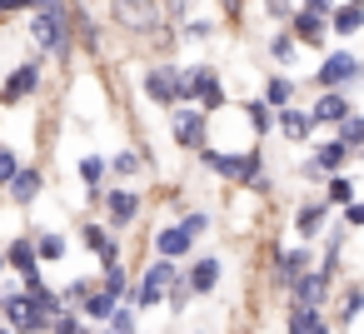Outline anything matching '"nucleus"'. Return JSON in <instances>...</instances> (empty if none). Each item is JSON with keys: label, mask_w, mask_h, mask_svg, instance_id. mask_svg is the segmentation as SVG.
Wrapping results in <instances>:
<instances>
[{"label": "nucleus", "mask_w": 364, "mask_h": 334, "mask_svg": "<svg viewBox=\"0 0 364 334\" xmlns=\"http://www.w3.org/2000/svg\"><path fill=\"white\" fill-rule=\"evenodd\" d=\"M324 190H329V205H354V180L349 175H329Z\"/></svg>", "instance_id": "nucleus-28"}, {"label": "nucleus", "mask_w": 364, "mask_h": 334, "mask_svg": "<svg viewBox=\"0 0 364 334\" xmlns=\"http://www.w3.org/2000/svg\"><path fill=\"white\" fill-rule=\"evenodd\" d=\"M185 279L195 284V294H210V289L220 284V259H215V254H200V259L185 269Z\"/></svg>", "instance_id": "nucleus-12"}, {"label": "nucleus", "mask_w": 364, "mask_h": 334, "mask_svg": "<svg viewBox=\"0 0 364 334\" xmlns=\"http://www.w3.org/2000/svg\"><path fill=\"white\" fill-rule=\"evenodd\" d=\"M36 90H41V60H26V65L11 70L6 85H0V100H6V105H21V100L36 95Z\"/></svg>", "instance_id": "nucleus-7"}, {"label": "nucleus", "mask_w": 364, "mask_h": 334, "mask_svg": "<svg viewBox=\"0 0 364 334\" xmlns=\"http://www.w3.org/2000/svg\"><path fill=\"white\" fill-rule=\"evenodd\" d=\"M110 329L115 334H135V309H115L110 314Z\"/></svg>", "instance_id": "nucleus-44"}, {"label": "nucleus", "mask_w": 364, "mask_h": 334, "mask_svg": "<svg viewBox=\"0 0 364 334\" xmlns=\"http://www.w3.org/2000/svg\"><path fill=\"white\" fill-rule=\"evenodd\" d=\"M95 289H100V284H90V279H75V284H65V304H75V309H80V304L95 294Z\"/></svg>", "instance_id": "nucleus-36"}, {"label": "nucleus", "mask_w": 364, "mask_h": 334, "mask_svg": "<svg viewBox=\"0 0 364 334\" xmlns=\"http://www.w3.org/2000/svg\"><path fill=\"white\" fill-rule=\"evenodd\" d=\"M26 294H31V299H36V304H41L50 319H60V314H65V294L46 289V284H41V274H26Z\"/></svg>", "instance_id": "nucleus-19"}, {"label": "nucleus", "mask_w": 364, "mask_h": 334, "mask_svg": "<svg viewBox=\"0 0 364 334\" xmlns=\"http://www.w3.org/2000/svg\"><path fill=\"white\" fill-rule=\"evenodd\" d=\"M100 284H105L110 294H120V299L130 294V279H125V269H120V264H115V269H105V279H100Z\"/></svg>", "instance_id": "nucleus-38"}, {"label": "nucleus", "mask_w": 364, "mask_h": 334, "mask_svg": "<svg viewBox=\"0 0 364 334\" xmlns=\"http://www.w3.org/2000/svg\"><path fill=\"white\" fill-rule=\"evenodd\" d=\"M294 41H299V36H294V31H279V36H274V41H269V55H274V60H279V65H284V60H289V55H294Z\"/></svg>", "instance_id": "nucleus-32"}, {"label": "nucleus", "mask_w": 364, "mask_h": 334, "mask_svg": "<svg viewBox=\"0 0 364 334\" xmlns=\"http://www.w3.org/2000/svg\"><path fill=\"white\" fill-rule=\"evenodd\" d=\"M6 319H11V329H21V334H41V329H55V319L21 289V294H6Z\"/></svg>", "instance_id": "nucleus-4"}, {"label": "nucleus", "mask_w": 364, "mask_h": 334, "mask_svg": "<svg viewBox=\"0 0 364 334\" xmlns=\"http://www.w3.org/2000/svg\"><path fill=\"white\" fill-rule=\"evenodd\" d=\"M354 314H364V289H359V284L344 294V309H339V319H344V324H354Z\"/></svg>", "instance_id": "nucleus-37"}, {"label": "nucleus", "mask_w": 364, "mask_h": 334, "mask_svg": "<svg viewBox=\"0 0 364 334\" xmlns=\"http://www.w3.org/2000/svg\"><path fill=\"white\" fill-rule=\"evenodd\" d=\"M155 249H160L165 259H185V254L195 249V239L185 235V225H175V230H160V235H155Z\"/></svg>", "instance_id": "nucleus-17"}, {"label": "nucleus", "mask_w": 364, "mask_h": 334, "mask_svg": "<svg viewBox=\"0 0 364 334\" xmlns=\"http://www.w3.org/2000/svg\"><path fill=\"white\" fill-rule=\"evenodd\" d=\"M210 31H215L210 21H185V36H210Z\"/></svg>", "instance_id": "nucleus-48"}, {"label": "nucleus", "mask_w": 364, "mask_h": 334, "mask_svg": "<svg viewBox=\"0 0 364 334\" xmlns=\"http://www.w3.org/2000/svg\"><path fill=\"white\" fill-rule=\"evenodd\" d=\"M359 75H364V65H359L354 55L334 50V55H324V65L314 70V85H319V90H344V85H354Z\"/></svg>", "instance_id": "nucleus-5"}, {"label": "nucleus", "mask_w": 364, "mask_h": 334, "mask_svg": "<svg viewBox=\"0 0 364 334\" xmlns=\"http://www.w3.org/2000/svg\"><path fill=\"white\" fill-rule=\"evenodd\" d=\"M36 244H41V259H60V254H65V239H60V235H41Z\"/></svg>", "instance_id": "nucleus-40"}, {"label": "nucleus", "mask_w": 364, "mask_h": 334, "mask_svg": "<svg viewBox=\"0 0 364 334\" xmlns=\"http://www.w3.org/2000/svg\"><path fill=\"white\" fill-rule=\"evenodd\" d=\"M304 6H314V11H324V16H334V11H339L334 0H304Z\"/></svg>", "instance_id": "nucleus-49"}, {"label": "nucleus", "mask_w": 364, "mask_h": 334, "mask_svg": "<svg viewBox=\"0 0 364 334\" xmlns=\"http://www.w3.org/2000/svg\"><path fill=\"white\" fill-rule=\"evenodd\" d=\"M105 175H110V160H105V155H85V160H80V180H85V190H90L95 200H105Z\"/></svg>", "instance_id": "nucleus-13"}, {"label": "nucleus", "mask_w": 364, "mask_h": 334, "mask_svg": "<svg viewBox=\"0 0 364 334\" xmlns=\"http://www.w3.org/2000/svg\"><path fill=\"white\" fill-rule=\"evenodd\" d=\"M6 11H36V0H6Z\"/></svg>", "instance_id": "nucleus-50"}, {"label": "nucleus", "mask_w": 364, "mask_h": 334, "mask_svg": "<svg viewBox=\"0 0 364 334\" xmlns=\"http://www.w3.org/2000/svg\"><path fill=\"white\" fill-rule=\"evenodd\" d=\"M329 279H334V274H324V269H309V274L294 284V299H289V309H319V304H324V289H329Z\"/></svg>", "instance_id": "nucleus-9"}, {"label": "nucleus", "mask_w": 364, "mask_h": 334, "mask_svg": "<svg viewBox=\"0 0 364 334\" xmlns=\"http://www.w3.org/2000/svg\"><path fill=\"white\" fill-rule=\"evenodd\" d=\"M175 140L185 145V150H205L210 145V125H205V110H195V105H175Z\"/></svg>", "instance_id": "nucleus-6"}, {"label": "nucleus", "mask_w": 364, "mask_h": 334, "mask_svg": "<svg viewBox=\"0 0 364 334\" xmlns=\"http://www.w3.org/2000/svg\"><path fill=\"white\" fill-rule=\"evenodd\" d=\"M190 294H195V284H190V279H175V284H170V309H185Z\"/></svg>", "instance_id": "nucleus-41"}, {"label": "nucleus", "mask_w": 364, "mask_h": 334, "mask_svg": "<svg viewBox=\"0 0 364 334\" xmlns=\"http://www.w3.org/2000/svg\"><path fill=\"white\" fill-rule=\"evenodd\" d=\"M329 26H334V36H354V31L364 26V0H349V6H339V11L329 16Z\"/></svg>", "instance_id": "nucleus-23"}, {"label": "nucleus", "mask_w": 364, "mask_h": 334, "mask_svg": "<svg viewBox=\"0 0 364 334\" xmlns=\"http://www.w3.org/2000/svg\"><path fill=\"white\" fill-rule=\"evenodd\" d=\"M115 309H120V294H110L105 284H100V289H95L85 304H80V314H85V319H110Z\"/></svg>", "instance_id": "nucleus-24"}, {"label": "nucleus", "mask_w": 364, "mask_h": 334, "mask_svg": "<svg viewBox=\"0 0 364 334\" xmlns=\"http://www.w3.org/2000/svg\"><path fill=\"white\" fill-rule=\"evenodd\" d=\"M0 334H21V329H0Z\"/></svg>", "instance_id": "nucleus-53"}, {"label": "nucleus", "mask_w": 364, "mask_h": 334, "mask_svg": "<svg viewBox=\"0 0 364 334\" xmlns=\"http://www.w3.org/2000/svg\"><path fill=\"white\" fill-rule=\"evenodd\" d=\"M200 160H205V170H215V175H225V180H240L245 175V155H220V150H200Z\"/></svg>", "instance_id": "nucleus-20"}, {"label": "nucleus", "mask_w": 364, "mask_h": 334, "mask_svg": "<svg viewBox=\"0 0 364 334\" xmlns=\"http://www.w3.org/2000/svg\"><path fill=\"white\" fill-rule=\"evenodd\" d=\"M145 95L155 100V105H185V70L180 65H170V60H160V65H150L145 70Z\"/></svg>", "instance_id": "nucleus-2"}, {"label": "nucleus", "mask_w": 364, "mask_h": 334, "mask_svg": "<svg viewBox=\"0 0 364 334\" xmlns=\"http://www.w3.org/2000/svg\"><path fill=\"white\" fill-rule=\"evenodd\" d=\"M50 334H90V329H85V319H80V314H60Z\"/></svg>", "instance_id": "nucleus-42"}, {"label": "nucleus", "mask_w": 364, "mask_h": 334, "mask_svg": "<svg viewBox=\"0 0 364 334\" xmlns=\"http://www.w3.org/2000/svg\"><path fill=\"white\" fill-rule=\"evenodd\" d=\"M21 175V160H16V150L11 145H0V185H11Z\"/></svg>", "instance_id": "nucleus-33"}, {"label": "nucleus", "mask_w": 364, "mask_h": 334, "mask_svg": "<svg viewBox=\"0 0 364 334\" xmlns=\"http://www.w3.org/2000/svg\"><path fill=\"white\" fill-rule=\"evenodd\" d=\"M269 110H274L269 100H250V105H245V115H250V125H255V135H264V130H269Z\"/></svg>", "instance_id": "nucleus-31"}, {"label": "nucleus", "mask_w": 364, "mask_h": 334, "mask_svg": "<svg viewBox=\"0 0 364 334\" xmlns=\"http://www.w3.org/2000/svg\"><path fill=\"white\" fill-rule=\"evenodd\" d=\"M110 175H140V155H135V150H120V155L110 160Z\"/></svg>", "instance_id": "nucleus-34"}, {"label": "nucleus", "mask_w": 364, "mask_h": 334, "mask_svg": "<svg viewBox=\"0 0 364 334\" xmlns=\"http://www.w3.org/2000/svg\"><path fill=\"white\" fill-rule=\"evenodd\" d=\"M309 130H314V115H304V110H294V105L279 110V135H284V140H304Z\"/></svg>", "instance_id": "nucleus-21"}, {"label": "nucleus", "mask_w": 364, "mask_h": 334, "mask_svg": "<svg viewBox=\"0 0 364 334\" xmlns=\"http://www.w3.org/2000/svg\"><path fill=\"white\" fill-rule=\"evenodd\" d=\"M115 264H120V249L105 244V249H100V269H115Z\"/></svg>", "instance_id": "nucleus-47"}, {"label": "nucleus", "mask_w": 364, "mask_h": 334, "mask_svg": "<svg viewBox=\"0 0 364 334\" xmlns=\"http://www.w3.org/2000/svg\"><path fill=\"white\" fill-rule=\"evenodd\" d=\"M339 140H344V145L359 155V150H364V115H349V120L339 125Z\"/></svg>", "instance_id": "nucleus-30"}, {"label": "nucleus", "mask_w": 364, "mask_h": 334, "mask_svg": "<svg viewBox=\"0 0 364 334\" xmlns=\"http://www.w3.org/2000/svg\"><path fill=\"white\" fill-rule=\"evenodd\" d=\"M6 264H11V254H6V249H0V269H6Z\"/></svg>", "instance_id": "nucleus-52"}, {"label": "nucleus", "mask_w": 364, "mask_h": 334, "mask_svg": "<svg viewBox=\"0 0 364 334\" xmlns=\"http://www.w3.org/2000/svg\"><path fill=\"white\" fill-rule=\"evenodd\" d=\"M0 309H6V294H0Z\"/></svg>", "instance_id": "nucleus-54"}, {"label": "nucleus", "mask_w": 364, "mask_h": 334, "mask_svg": "<svg viewBox=\"0 0 364 334\" xmlns=\"http://www.w3.org/2000/svg\"><path fill=\"white\" fill-rule=\"evenodd\" d=\"M105 210H110V225H130L140 215V200L130 190H105Z\"/></svg>", "instance_id": "nucleus-15"}, {"label": "nucleus", "mask_w": 364, "mask_h": 334, "mask_svg": "<svg viewBox=\"0 0 364 334\" xmlns=\"http://www.w3.org/2000/svg\"><path fill=\"white\" fill-rule=\"evenodd\" d=\"M359 155H364V150H359Z\"/></svg>", "instance_id": "nucleus-55"}, {"label": "nucleus", "mask_w": 364, "mask_h": 334, "mask_svg": "<svg viewBox=\"0 0 364 334\" xmlns=\"http://www.w3.org/2000/svg\"><path fill=\"white\" fill-rule=\"evenodd\" d=\"M180 225H185V235H190V239H200V235L210 230V215H200V210H195V215H185Z\"/></svg>", "instance_id": "nucleus-43"}, {"label": "nucleus", "mask_w": 364, "mask_h": 334, "mask_svg": "<svg viewBox=\"0 0 364 334\" xmlns=\"http://www.w3.org/2000/svg\"><path fill=\"white\" fill-rule=\"evenodd\" d=\"M349 155H354V150H349V145H344V140H329V145H319V150H314V165H319V170H324V175H339V170H344V160H349Z\"/></svg>", "instance_id": "nucleus-22"}, {"label": "nucleus", "mask_w": 364, "mask_h": 334, "mask_svg": "<svg viewBox=\"0 0 364 334\" xmlns=\"http://www.w3.org/2000/svg\"><path fill=\"white\" fill-rule=\"evenodd\" d=\"M220 6H225V16H240V6H245V0H220Z\"/></svg>", "instance_id": "nucleus-51"}, {"label": "nucleus", "mask_w": 364, "mask_h": 334, "mask_svg": "<svg viewBox=\"0 0 364 334\" xmlns=\"http://www.w3.org/2000/svg\"><path fill=\"white\" fill-rule=\"evenodd\" d=\"M344 225H349V230H364V200L344 205Z\"/></svg>", "instance_id": "nucleus-45"}, {"label": "nucleus", "mask_w": 364, "mask_h": 334, "mask_svg": "<svg viewBox=\"0 0 364 334\" xmlns=\"http://www.w3.org/2000/svg\"><path fill=\"white\" fill-rule=\"evenodd\" d=\"M289 334H329V319L319 309H289Z\"/></svg>", "instance_id": "nucleus-25"}, {"label": "nucleus", "mask_w": 364, "mask_h": 334, "mask_svg": "<svg viewBox=\"0 0 364 334\" xmlns=\"http://www.w3.org/2000/svg\"><path fill=\"white\" fill-rule=\"evenodd\" d=\"M160 299H165V284H155L150 274H145V279H140V284L130 289V304H135V309H155Z\"/></svg>", "instance_id": "nucleus-26"}, {"label": "nucleus", "mask_w": 364, "mask_h": 334, "mask_svg": "<svg viewBox=\"0 0 364 334\" xmlns=\"http://www.w3.org/2000/svg\"><path fill=\"white\" fill-rule=\"evenodd\" d=\"M150 279H155V284H175V279H180V269H175V259H165V254H160V259L150 264Z\"/></svg>", "instance_id": "nucleus-35"}, {"label": "nucleus", "mask_w": 364, "mask_h": 334, "mask_svg": "<svg viewBox=\"0 0 364 334\" xmlns=\"http://www.w3.org/2000/svg\"><path fill=\"white\" fill-rule=\"evenodd\" d=\"M6 190H11V200H16V205H36V195L46 190V175H41V170H21Z\"/></svg>", "instance_id": "nucleus-14"}, {"label": "nucleus", "mask_w": 364, "mask_h": 334, "mask_svg": "<svg viewBox=\"0 0 364 334\" xmlns=\"http://www.w3.org/2000/svg\"><path fill=\"white\" fill-rule=\"evenodd\" d=\"M110 334H115V329H110Z\"/></svg>", "instance_id": "nucleus-56"}, {"label": "nucleus", "mask_w": 364, "mask_h": 334, "mask_svg": "<svg viewBox=\"0 0 364 334\" xmlns=\"http://www.w3.org/2000/svg\"><path fill=\"white\" fill-rule=\"evenodd\" d=\"M309 115H314V125H344L354 110H349V95H344V90H324Z\"/></svg>", "instance_id": "nucleus-10"}, {"label": "nucleus", "mask_w": 364, "mask_h": 334, "mask_svg": "<svg viewBox=\"0 0 364 334\" xmlns=\"http://www.w3.org/2000/svg\"><path fill=\"white\" fill-rule=\"evenodd\" d=\"M6 254H11V269H21V274H41V269H36V264H41V244H36L31 235H21Z\"/></svg>", "instance_id": "nucleus-18"}, {"label": "nucleus", "mask_w": 364, "mask_h": 334, "mask_svg": "<svg viewBox=\"0 0 364 334\" xmlns=\"http://www.w3.org/2000/svg\"><path fill=\"white\" fill-rule=\"evenodd\" d=\"M190 100H200L205 115L225 105V85H220L215 65H190V70H185V105H190Z\"/></svg>", "instance_id": "nucleus-3"}, {"label": "nucleus", "mask_w": 364, "mask_h": 334, "mask_svg": "<svg viewBox=\"0 0 364 334\" xmlns=\"http://www.w3.org/2000/svg\"><path fill=\"white\" fill-rule=\"evenodd\" d=\"M264 6H269V21H294V6H289V0H264Z\"/></svg>", "instance_id": "nucleus-46"}, {"label": "nucleus", "mask_w": 364, "mask_h": 334, "mask_svg": "<svg viewBox=\"0 0 364 334\" xmlns=\"http://www.w3.org/2000/svg\"><path fill=\"white\" fill-rule=\"evenodd\" d=\"M274 259H279V264H274V284H279V289H294V284L309 274V259H314V254H309V249H289V254H274Z\"/></svg>", "instance_id": "nucleus-11"}, {"label": "nucleus", "mask_w": 364, "mask_h": 334, "mask_svg": "<svg viewBox=\"0 0 364 334\" xmlns=\"http://www.w3.org/2000/svg\"><path fill=\"white\" fill-rule=\"evenodd\" d=\"M324 220H329V205H324V200H309V205H299V215H294V230H299L304 239H314V235L324 230Z\"/></svg>", "instance_id": "nucleus-16"}, {"label": "nucleus", "mask_w": 364, "mask_h": 334, "mask_svg": "<svg viewBox=\"0 0 364 334\" xmlns=\"http://www.w3.org/2000/svg\"><path fill=\"white\" fill-rule=\"evenodd\" d=\"M70 26L80 31V41H85V50H95V45H100V31H95V21H90V16H85L80 6L70 11Z\"/></svg>", "instance_id": "nucleus-29"}, {"label": "nucleus", "mask_w": 364, "mask_h": 334, "mask_svg": "<svg viewBox=\"0 0 364 334\" xmlns=\"http://www.w3.org/2000/svg\"><path fill=\"white\" fill-rule=\"evenodd\" d=\"M70 11H31V41L50 55H70Z\"/></svg>", "instance_id": "nucleus-1"}, {"label": "nucleus", "mask_w": 364, "mask_h": 334, "mask_svg": "<svg viewBox=\"0 0 364 334\" xmlns=\"http://www.w3.org/2000/svg\"><path fill=\"white\" fill-rule=\"evenodd\" d=\"M264 100H269L274 110H284V105L294 100V80H289V75H269V85H264Z\"/></svg>", "instance_id": "nucleus-27"}, {"label": "nucleus", "mask_w": 364, "mask_h": 334, "mask_svg": "<svg viewBox=\"0 0 364 334\" xmlns=\"http://www.w3.org/2000/svg\"><path fill=\"white\" fill-rule=\"evenodd\" d=\"M80 239H85V244H90L95 254H100V249L110 244V235H105V225H85V230H80Z\"/></svg>", "instance_id": "nucleus-39"}, {"label": "nucleus", "mask_w": 364, "mask_h": 334, "mask_svg": "<svg viewBox=\"0 0 364 334\" xmlns=\"http://www.w3.org/2000/svg\"><path fill=\"white\" fill-rule=\"evenodd\" d=\"M289 31H294L304 45H319V41H324L334 26H329V16H324V11H314V6H299V11H294V21H289Z\"/></svg>", "instance_id": "nucleus-8"}]
</instances>
